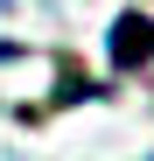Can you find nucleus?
<instances>
[{
    "label": "nucleus",
    "instance_id": "nucleus-1",
    "mask_svg": "<svg viewBox=\"0 0 154 161\" xmlns=\"http://www.w3.org/2000/svg\"><path fill=\"white\" fill-rule=\"evenodd\" d=\"M147 56H154V21L119 14V28H112V63H119V70H140Z\"/></svg>",
    "mask_w": 154,
    "mask_h": 161
}]
</instances>
